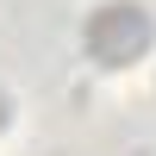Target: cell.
<instances>
[{
  "instance_id": "cell-1",
  "label": "cell",
  "mask_w": 156,
  "mask_h": 156,
  "mask_svg": "<svg viewBox=\"0 0 156 156\" xmlns=\"http://www.w3.org/2000/svg\"><path fill=\"white\" fill-rule=\"evenodd\" d=\"M150 44V12L131 6V0H106V6L87 19V50H94V62H131L144 56Z\"/></svg>"
}]
</instances>
